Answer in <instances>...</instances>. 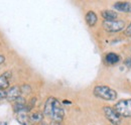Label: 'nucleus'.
Returning a JSON list of instances; mask_svg holds the SVG:
<instances>
[{"label": "nucleus", "mask_w": 131, "mask_h": 125, "mask_svg": "<svg viewBox=\"0 0 131 125\" xmlns=\"http://www.w3.org/2000/svg\"><path fill=\"white\" fill-rule=\"evenodd\" d=\"M93 94L95 97L106 101H114L117 99V92L108 86H96L93 90Z\"/></svg>", "instance_id": "f257e3e1"}, {"label": "nucleus", "mask_w": 131, "mask_h": 125, "mask_svg": "<svg viewBox=\"0 0 131 125\" xmlns=\"http://www.w3.org/2000/svg\"><path fill=\"white\" fill-rule=\"evenodd\" d=\"M114 108L120 114V116L129 118L131 117V99H124L118 101L115 104Z\"/></svg>", "instance_id": "f03ea898"}, {"label": "nucleus", "mask_w": 131, "mask_h": 125, "mask_svg": "<svg viewBox=\"0 0 131 125\" xmlns=\"http://www.w3.org/2000/svg\"><path fill=\"white\" fill-rule=\"evenodd\" d=\"M65 116V111L62 107L61 102L54 98L53 103H52V108H51V113H50V118L54 122H62Z\"/></svg>", "instance_id": "7ed1b4c3"}, {"label": "nucleus", "mask_w": 131, "mask_h": 125, "mask_svg": "<svg viewBox=\"0 0 131 125\" xmlns=\"http://www.w3.org/2000/svg\"><path fill=\"white\" fill-rule=\"evenodd\" d=\"M103 113L110 123H112L113 125H120L121 116L115 110V108L110 107V106H105V107H103Z\"/></svg>", "instance_id": "20e7f679"}, {"label": "nucleus", "mask_w": 131, "mask_h": 125, "mask_svg": "<svg viewBox=\"0 0 131 125\" xmlns=\"http://www.w3.org/2000/svg\"><path fill=\"white\" fill-rule=\"evenodd\" d=\"M126 23L124 20H112V21H104L103 22V28L107 32H119L125 27Z\"/></svg>", "instance_id": "39448f33"}, {"label": "nucleus", "mask_w": 131, "mask_h": 125, "mask_svg": "<svg viewBox=\"0 0 131 125\" xmlns=\"http://www.w3.org/2000/svg\"><path fill=\"white\" fill-rule=\"evenodd\" d=\"M20 96H21L20 87L13 86V87H10V88L7 90V100H8V101L15 102Z\"/></svg>", "instance_id": "423d86ee"}, {"label": "nucleus", "mask_w": 131, "mask_h": 125, "mask_svg": "<svg viewBox=\"0 0 131 125\" xmlns=\"http://www.w3.org/2000/svg\"><path fill=\"white\" fill-rule=\"evenodd\" d=\"M114 9L121 11V12H131V2L128 1H118L115 2L113 5Z\"/></svg>", "instance_id": "0eeeda50"}, {"label": "nucleus", "mask_w": 131, "mask_h": 125, "mask_svg": "<svg viewBox=\"0 0 131 125\" xmlns=\"http://www.w3.org/2000/svg\"><path fill=\"white\" fill-rule=\"evenodd\" d=\"M27 113H28L27 109L22 110V111L16 113V119L19 124L28 125V123H29V115Z\"/></svg>", "instance_id": "6e6552de"}, {"label": "nucleus", "mask_w": 131, "mask_h": 125, "mask_svg": "<svg viewBox=\"0 0 131 125\" xmlns=\"http://www.w3.org/2000/svg\"><path fill=\"white\" fill-rule=\"evenodd\" d=\"M11 76V72H5L3 75H0V90H5L9 88V78Z\"/></svg>", "instance_id": "1a4fd4ad"}, {"label": "nucleus", "mask_w": 131, "mask_h": 125, "mask_svg": "<svg viewBox=\"0 0 131 125\" xmlns=\"http://www.w3.org/2000/svg\"><path fill=\"white\" fill-rule=\"evenodd\" d=\"M101 15L105 19V21H112V20H117L118 18V13L114 10L106 9L101 11Z\"/></svg>", "instance_id": "9d476101"}, {"label": "nucleus", "mask_w": 131, "mask_h": 125, "mask_svg": "<svg viewBox=\"0 0 131 125\" xmlns=\"http://www.w3.org/2000/svg\"><path fill=\"white\" fill-rule=\"evenodd\" d=\"M85 19H86V22L89 26H95V24L97 23L98 21V17H97V14L94 12V11H88L86 13V16H85Z\"/></svg>", "instance_id": "9b49d317"}, {"label": "nucleus", "mask_w": 131, "mask_h": 125, "mask_svg": "<svg viewBox=\"0 0 131 125\" xmlns=\"http://www.w3.org/2000/svg\"><path fill=\"white\" fill-rule=\"evenodd\" d=\"M105 62L107 65H116L117 62H120V56L115 54V53H108L106 56H105Z\"/></svg>", "instance_id": "f8f14e48"}, {"label": "nucleus", "mask_w": 131, "mask_h": 125, "mask_svg": "<svg viewBox=\"0 0 131 125\" xmlns=\"http://www.w3.org/2000/svg\"><path fill=\"white\" fill-rule=\"evenodd\" d=\"M45 114L41 113L40 111H35L29 114V121L33 123H41L42 119H43Z\"/></svg>", "instance_id": "ddd939ff"}, {"label": "nucleus", "mask_w": 131, "mask_h": 125, "mask_svg": "<svg viewBox=\"0 0 131 125\" xmlns=\"http://www.w3.org/2000/svg\"><path fill=\"white\" fill-rule=\"evenodd\" d=\"M53 100H54V97H49V98H48V100L46 101V104H45V109H43V114H45V115L50 116Z\"/></svg>", "instance_id": "4468645a"}, {"label": "nucleus", "mask_w": 131, "mask_h": 125, "mask_svg": "<svg viewBox=\"0 0 131 125\" xmlns=\"http://www.w3.org/2000/svg\"><path fill=\"white\" fill-rule=\"evenodd\" d=\"M20 92H21V94H23V95H29L30 92H31V87L29 85L24 84V85H22L20 87Z\"/></svg>", "instance_id": "2eb2a0df"}, {"label": "nucleus", "mask_w": 131, "mask_h": 125, "mask_svg": "<svg viewBox=\"0 0 131 125\" xmlns=\"http://www.w3.org/2000/svg\"><path fill=\"white\" fill-rule=\"evenodd\" d=\"M7 99V91L6 90H0V100Z\"/></svg>", "instance_id": "dca6fc26"}, {"label": "nucleus", "mask_w": 131, "mask_h": 125, "mask_svg": "<svg viewBox=\"0 0 131 125\" xmlns=\"http://www.w3.org/2000/svg\"><path fill=\"white\" fill-rule=\"evenodd\" d=\"M124 65H125L126 67H128V68H131V56L124 61Z\"/></svg>", "instance_id": "f3484780"}, {"label": "nucleus", "mask_w": 131, "mask_h": 125, "mask_svg": "<svg viewBox=\"0 0 131 125\" xmlns=\"http://www.w3.org/2000/svg\"><path fill=\"white\" fill-rule=\"evenodd\" d=\"M125 35H127V36H131V23L127 26V28H126V30H125Z\"/></svg>", "instance_id": "a211bd4d"}, {"label": "nucleus", "mask_w": 131, "mask_h": 125, "mask_svg": "<svg viewBox=\"0 0 131 125\" xmlns=\"http://www.w3.org/2000/svg\"><path fill=\"white\" fill-rule=\"evenodd\" d=\"M4 62H5V57L3 55H0V65H2Z\"/></svg>", "instance_id": "6ab92c4d"}, {"label": "nucleus", "mask_w": 131, "mask_h": 125, "mask_svg": "<svg viewBox=\"0 0 131 125\" xmlns=\"http://www.w3.org/2000/svg\"><path fill=\"white\" fill-rule=\"evenodd\" d=\"M50 125H62V123H61V122H54V121H52V122L50 123Z\"/></svg>", "instance_id": "aec40b11"}, {"label": "nucleus", "mask_w": 131, "mask_h": 125, "mask_svg": "<svg viewBox=\"0 0 131 125\" xmlns=\"http://www.w3.org/2000/svg\"><path fill=\"white\" fill-rule=\"evenodd\" d=\"M0 125H7L6 122H0Z\"/></svg>", "instance_id": "412c9836"}, {"label": "nucleus", "mask_w": 131, "mask_h": 125, "mask_svg": "<svg viewBox=\"0 0 131 125\" xmlns=\"http://www.w3.org/2000/svg\"><path fill=\"white\" fill-rule=\"evenodd\" d=\"M39 125H48V124H47V123H45V122H41Z\"/></svg>", "instance_id": "4be33fe9"}]
</instances>
